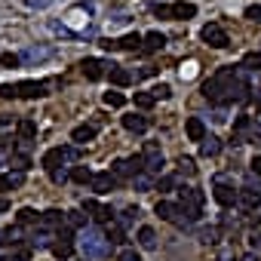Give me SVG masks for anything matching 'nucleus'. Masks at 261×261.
Returning <instances> with one entry per match:
<instances>
[{"instance_id": "obj_1", "label": "nucleus", "mask_w": 261, "mask_h": 261, "mask_svg": "<svg viewBox=\"0 0 261 261\" xmlns=\"http://www.w3.org/2000/svg\"><path fill=\"white\" fill-rule=\"evenodd\" d=\"M233 77H240V65H237V68H233V65L218 68V71L203 83V98H209V101H224V92H227V86L233 83Z\"/></svg>"}, {"instance_id": "obj_2", "label": "nucleus", "mask_w": 261, "mask_h": 261, "mask_svg": "<svg viewBox=\"0 0 261 261\" xmlns=\"http://www.w3.org/2000/svg\"><path fill=\"white\" fill-rule=\"evenodd\" d=\"M80 249H83V258H86V261H98V258L108 255L111 243H108V237H105L98 227L86 224V227H80Z\"/></svg>"}, {"instance_id": "obj_3", "label": "nucleus", "mask_w": 261, "mask_h": 261, "mask_svg": "<svg viewBox=\"0 0 261 261\" xmlns=\"http://www.w3.org/2000/svg\"><path fill=\"white\" fill-rule=\"evenodd\" d=\"M46 83L43 80H22V83H4L0 86V98H43Z\"/></svg>"}, {"instance_id": "obj_4", "label": "nucleus", "mask_w": 261, "mask_h": 261, "mask_svg": "<svg viewBox=\"0 0 261 261\" xmlns=\"http://www.w3.org/2000/svg\"><path fill=\"white\" fill-rule=\"evenodd\" d=\"M71 160H77V148L74 145H59V148H49L46 154H43V169H59L62 163H71Z\"/></svg>"}, {"instance_id": "obj_5", "label": "nucleus", "mask_w": 261, "mask_h": 261, "mask_svg": "<svg viewBox=\"0 0 261 261\" xmlns=\"http://www.w3.org/2000/svg\"><path fill=\"white\" fill-rule=\"evenodd\" d=\"M111 172H114L117 178H136V175H142V172H145V154H136V157L117 160V163L111 166Z\"/></svg>"}, {"instance_id": "obj_6", "label": "nucleus", "mask_w": 261, "mask_h": 261, "mask_svg": "<svg viewBox=\"0 0 261 261\" xmlns=\"http://www.w3.org/2000/svg\"><path fill=\"white\" fill-rule=\"evenodd\" d=\"M142 43H145V37H142L139 31H133V34H126V37H117V40H105L101 46H105L108 53H114V49H126V53H136V49H142Z\"/></svg>"}, {"instance_id": "obj_7", "label": "nucleus", "mask_w": 261, "mask_h": 261, "mask_svg": "<svg viewBox=\"0 0 261 261\" xmlns=\"http://www.w3.org/2000/svg\"><path fill=\"white\" fill-rule=\"evenodd\" d=\"M200 37L212 46V49H224V46H230V37H227V31L221 28V25H215V22H209L203 31H200Z\"/></svg>"}, {"instance_id": "obj_8", "label": "nucleus", "mask_w": 261, "mask_h": 261, "mask_svg": "<svg viewBox=\"0 0 261 261\" xmlns=\"http://www.w3.org/2000/svg\"><path fill=\"white\" fill-rule=\"evenodd\" d=\"M142 154H145V172L148 175H160L163 172V151H160V145L157 142H148Z\"/></svg>"}, {"instance_id": "obj_9", "label": "nucleus", "mask_w": 261, "mask_h": 261, "mask_svg": "<svg viewBox=\"0 0 261 261\" xmlns=\"http://www.w3.org/2000/svg\"><path fill=\"white\" fill-rule=\"evenodd\" d=\"M249 83L243 80V77H233V83L227 86V92H224V105H240V101H246L249 98Z\"/></svg>"}, {"instance_id": "obj_10", "label": "nucleus", "mask_w": 261, "mask_h": 261, "mask_svg": "<svg viewBox=\"0 0 261 261\" xmlns=\"http://www.w3.org/2000/svg\"><path fill=\"white\" fill-rule=\"evenodd\" d=\"M117 185H120V178H117L114 172H95V175H92V181H89V188H92L98 197H101V194H111Z\"/></svg>"}, {"instance_id": "obj_11", "label": "nucleus", "mask_w": 261, "mask_h": 261, "mask_svg": "<svg viewBox=\"0 0 261 261\" xmlns=\"http://www.w3.org/2000/svg\"><path fill=\"white\" fill-rule=\"evenodd\" d=\"M212 197H215V203H218V206H224V209H230V206H237V203H240V191H233L230 185H221V181H215Z\"/></svg>"}, {"instance_id": "obj_12", "label": "nucleus", "mask_w": 261, "mask_h": 261, "mask_svg": "<svg viewBox=\"0 0 261 261\" xmlns=\"http://www.w3.org/2000/svg\"><path fill=\"white\" fill-rule=\"evenodd\" d=\"M203 191H197V188H178V203H185L188 209H194V212H200L203 215Z\"/></svg>"}, {"instance_id": "obj_13", "label": "nucleus", "mask_w": 261, "mask_h": 261, "mask_svg": "<svg viewBox=\"0 0 261 261\" xmlns=\"http://www.w3.org/2000/svg\"><path fill=\"white\" fill-rule=\"evenodd\" d=\"M83 212H89L95 221H101V224H111L114 221V212H111V206H101L98 200H83V206H80Z\"/></svg>"}, {"instance_id": "obj_14", "label": "nucleus", "mask_w": 261, "mask_h": 261, "mask_svg": "<svg viewBox=\"0 0 261 261\" xmlns=\"http://www.w3.org/2000/svg\"><path fill=\"white\" fill-rule=\"evenodd\" d=\"M80 68H83L86 80H101V77L108 74L105 68H111V65H105L101 59H83V62H80Z\"/></svg>"}, {"instance_id": "obj_15", "label": "nucleus", "mask_w": 261, "mask_h": 261, "mask_svg": "<svg viewBox=\"0 0 261 261\" xmlns=\"http://www.w3.org/2000/svg\"><path fill=\"white\" fill-rule=\"evenodd\" d=\"M148 126H151V120L142 117V114H126L123 117V129H129V133H136V136L148 133Z\"/></svg>"}, {"instance_id": "obj_16", "label": "nucleus", "mask_w": 261, "mask_h": 261, "mask_svg": "<svg viewBox=\"0 0 261 261\" xmlns=\"http://www.w3.org/2000/svg\"><path fill=\"white\" fill-rule=\"evenodd\" d=\"M40 224H46L49 230H59V227L68 224V212H62V209H46V212L40 215Z\"/></svg>"}, {"instance_id": "obj_17", "label": "nucleus", "mask_w": 261, "mask_h": 261, "mask_svg": "<svg viewBox=\"0 0 261 261\" xmlns=\"http://www.w3.org/2000/svg\"><path fill=\"white\" fill-rule=\"evenodd\" d=\"M53 53H56L53 46H28V49H25V53H22L19 59H22V62H28V65H37V62H43V59H49Z\"/></svg>"}, {"instance_id": "obj_18", "label": "nucleus", "mask_w": 261, "mask_h": 261, "mask_svg": "<svg viewBox=\"0 0 261 261\" xmlns=\"http://www.w3.org/2000/svg\"><path fill=\"white\" fill-rule=\"evenodd\" d=\"M185 133H188V139H191V142H203V139H206V123H203L200 117H188Z\"/></svg>"}, {"instance_id": "obj_19", "label": "nucleus", "mask_w": 261, "mask_h": 261, "mask_svg": "<svg viewBox=\"0 0 261 261\" xmlns=\"http://www.w3.org/2000/svg\"><path fill=\"white\" fill-rule=\"evenodd\" d=\"M92 139H95V126H89V123L71 129V142H74V145H86V142H92Z\"/></svg>"}, {"instance_id": "obj_20", "label": "nucleus", "mask_w": 261, "mask_h": 261, "mask_svg": "<svg viewBox=\"0 0 261 261\" xmlns=\"http://www.w3.org/2000/svg\"><path fill=\"white\" fill-rule=\"evenodd\" d=\"M258 203H261V194H258L252 185L240 191V203H237V206H243V209H249V212H252V209H258Z\"/></svg>"}, {"instance_id": "obj_21", "label": "nucleus", "mask_w": 261, "mask_h": 261, "mask_svg": "<svg viewBox=\"0 0 261 261\" xmlns=\"http://www.w3.org/2000/svg\"><path fill=\"white\" fill-rule=\"evenodd\" d=\"M197 16V7L194 4H185V0H178V4H172V19L175 22H188Z\"/></svg>"}, {"instance_id": "obj_22", "label": "nucleus", "mask_w": 261, "mask_h": 261, "mask_svg": "<svg viewBox=\"0 0 261 261\" xmlns=\"http://www.w3.org/2000/svg\"><path fill=\"white\" fill-rule=\"evenodd\" d=\"M31 246L34 249H53V240H49V227L46 224H37V230L31 233Z\"/></svg>"}, {"instance_id": "obj_23", "label": "nucleus", "mask_w": 261, "mask_h": 261, "mask_svg": "<svg viewBox=\"0 0 261 261\" xmlns=\"http://www.w3.org/2000/svg\"><path fill=\"white\" fill-rule=\"evenodd\" d=\"M108 77H111L114 86H129V83H133V74H129L126 68H120V65H111L108 68Z\"/></svg>"}, {"instance_id": "obj_24", "label": "nucleus", "mask_w": 261, "mask_h": 261, "mask_svg": "<svg viewBox=\"0 0 261 261\" xmlns=\"http://www.w3.org/2000/svg\"><path fill=\"white\" fill-rule=\"evenodd\" d=\"M166 46V37L160 34V31H151V34H145V46H142V53H160Z\"/></svg>"}, {"instance_id": "obj_25", "label": "nucleus", "mask_w": 261, "mask_h": 261, "mask_svg": "<svg viewBox=\"0 0 261 261\" xmlns=\"http://www.w3.org/2000/svg\"><path fill=\"white\" fill-rule=\"evenodd\" d=\"M200 154H203V157H218V154H221V139H218V136H206V139L200 142Z\"/></svg>"}, {"instance_id": "obj_26", "label": "nucleus", "mask_w": 261, "mask_h": 261, "mask_svg": "<svg viewBox=\"0 0 261 261\" xmlns=\"http://www.w3.org/2000/svg\"><path fill=\"white\" fill-rule=\"evenodd\" d=\"M19 136H22V142H31L37 136V123L34 120H19Z\"/></svg>"}, {"instance_id": "obj_27", "label": "nucleus", "mask_w": 261, "mask_h": 261, "mask_svg": "<svg viewBox=\"0 0 261 261\" xmlns=\"http://www.w3.org/2000/svg\"><path fill=\"white\" fill-rule=\"evenodd\" d=\"M16 221H19V224H40V215H37L31 206H25V209L16 212Z\"/></svg>"}, {"instance_id": "obj_28", "label": "nucleus", "mask_w": 261, "mask_h": 261, "mask_svg": "<svg viewBox=\"0 0 261 261\" xmlns=\"http://www.w3.org/2000/svg\"><path fill=\"white\" fill-rule=\"evenodd\" d=\"M139 243H142L145 249H154V246H157V233H154V227H148V224L139 227Z\"/></svg>"}, {"instance_id": "obj_29", "label": "nucleus", "mask_w": 261, "mask_h": 261, "mask_svg": "<svg viewBox=\"0 0 261 261\" xmlns=\"http://www.w3.org/2000/svg\"><path fill=\"white\" fill-rule=\"evenodd\" d=\"M243 71H261V53H246L243 62H240Z\"/></svg>"}, {"instance_id": "obj_30", "label": "nucleus", "mask_w": 261, "mask_h": 261, "mask_svg": "<svg viewBox=\"0 0 261 261\" xmlns=\"http://www.w3.org/2000/svg\"><path fill=\"white\" fill-rule=\"evenodd\" d=\"M92 175H95V172H92V169H86V166H74V169H71V178H74L77 185H89V181H92Z\"/></svg>"}, {"instance_id": "obj_31", "label": "nucleus", "mask_w": 261, "mask_h": 261, "mask_svg": "<svg viewBox=\"0 0 261 261\" xmlns=\"http://www.w3.org/2000/svg\"><path fill=\"white\" fill-rule=\"evenodd\" d=\"M154 92H136V108H142V111H148V108H154Z\"/></svg>"}, {"instance_id": "obj_32", "label": "nucleus", "mask_w": 261, "mask_h": 261, "mask_svg": "<svg viewBox=\"0 0 261 261\" xmlns=\"http://www.w3.org/2000/svg\"><path fill=\"white\" fill-rule=\"evenodd\" d=\"M68 224L77 227V230L86 227V215H83V209H71V212H68Z\"/></svg>"}, {"instance_id": "obj_33", "label": "nucleus", "mask_w": 261, "mask_h": 261, "mask_svg": "<svg viewBox=\"0 0 261 261\" xmlns=\"http://www.w3.org/2000/svg\"><path fill=\"white\" fill-rule=\"evenodd\" d=\"M151 13L157 19H172V4H151Z\"/></svg>"}, {"instance_id": "obj_34", "label": "nucleus", "mask_w": 261, "mask_h": 261, "mask_svg": "<svg viewBox=\"0 0 261 261\" xmlns=\"http://www.w3.org/2000/svg\"><path fill=\"white\" fill-rule=\"evenodd\" d=\"M101 98H105V105H108V108H123V105H126V98H123L120 92H105Z\"/></svg>"}, {"instance_id": "obj_35", "label": "nucleus", "mask_w": 261, "mask_h": 261, "mask_svg": "<svg viewBox=\"0 0 261 261\" xmlns=\"http://www.w3.org/2000/svg\"><path fill=\"white\" fill-rule=\"evenodd\" d=\"M178 172H181V175H194V172H197L194 160H191V157H181V160H178Z\"/></svg>"}, {"instance_id": "obj_36", "label": "nucleus", "mask_w": 261, "mask_h": 261, "mask_svg": "<svg viewBox=\"0 0 261 261\" xmlns=\"http://www.w3.org/2000/svg\"><path fill=\"white\" fill-rule=\"evenodd\" d=\"M175 181H178V175H163V178L157 181V191H163V194H166V191H172V188H175Z\"/></svg>"}, {"instance_id": "obj_37", "label": "nucleus", "mask_w": 261, "mask_h": 261, "mask_svg": "<svg viewBox=\"0 0 261 261\" xmlns=\"http://www.w3.org/2000/svg\"><path fill=\"white\" fill-rule=\"evenodd\" d=\"M108 243H123V224H114V227H108Z\"/></svg>"}, {"instance_id": "obj_38", "label": "nucleus", "mask_w": 261, "mask_h": 261, "mask_svg": "<svg viewBox=\"0 0 261 261\" xmlns=\"http://www.w3.org/2000/svg\"><path fill=\"white\" fill-rule=\"evenodd\" d=\"M139 215H142V212H139V209H126V212H123V215H120V221H117V224H123V227H129V224H133V221H136V218H139Z\"/></svg>"}, {"instance_id": "obj_39", "label": "nucleus", "mask_w": 261, "mask_h": 261, "mask_svg": "<svg viewBox=\"0 0 261 261\" xmlns=\"http://www.w3.org/2000/svg\"><path fill=\"white\" fill-rule=\"evenodd\" d=\"M133 185H136V191H151V175H145V172H142V175H136V178H133Z\"/></svg>"}, {"instance_id": "obj_40", "label": "nucleus", "mask_w": 261, "mask_h": 261, "mask_svg": "<svg viewBox=\"0 0 261 261\" xmlns=\"http://www.w3.org/2000/svg\"><path fill=\"white\" fill-rule=\"evenodd\" d=\"M249 126H252V120H249V117H237V120H233V129H237L240 136H246V133H249Z\"/></svg>"}, {"instance_id": "obj_41", "label": "nucleus", "mask_w": 261, "mask_h": 261, "mask_svg": "<svg viewBox=\"0 0 261 261\" xmlns=\"http://www.w3.org/2000/svg\"><path fill=\"white\" fill-rule=\"evenodd\" d=\"M22 59L16 56V53H4V56H0V65H4V68H16Z\"/></svg>"}, {"instance_id": "obj_42", "label": "nucleus", "mask_w": 261, "mask_h": 261, "mask_svg": "<svg viewBox=\"0 0 261 261\" xmlns=\"http://www.w3.org/2000/svg\"><path fill=\"white\" fill-rule=\"evenodd\" d=\"M10 163H13V166H16V169H22V172H25V169H28V166H31V163H28V157H25V154H13V157H10Z\"/></svg>"}, {"instance_id": "obj_43", "label": "nucleus", "mask_w": 261, "mask_h": 261, "mask_svg": "<svg viewBox=\"0 0 261 261\" xmlns=\"http://www.w3.org/2000/svg\"><path fill=\"white\" fill-rule=\"evenodd\" d=\"M49 178H53L56 185H65V181L71 178V172H68V169H53V172H49Z\"/></svg>"}, {"instance_id": "obj_44", "label": "nucleus", "mask_w": 261, "mask_h": 261, "mask_svg": "<svg viewBox=\"0 0 261 261\" xmlns=\"http://www.w3.org/2000/svg\"><path fill=\"white\" fill-rule=\"evenodd\" d=\"M246 19H249V22H261V4L246 7Z\"/></svg>"}, {"instance_id": "obj_45", "label": "nucleus", "mask_w": 261, "mask_h": 261, "mask_svg": "<svg viewBox=\"0 0 261 261\" xmlns=\"http://www.w3.org/2000/svg\"><path fill=\"white\" fill-rule=\"evenodd\" d=\"M117 261H142V255H139L136 249H123V252L117 255Z\"/></svg>"}, {"instance_id": "obj_46", "label": "nucleus", "mask_w": 261, "mask_h": 261, "mask_svg": "<svg viewBox=\"0 0 261 261\" xmlns=\"http://www.w3.org/2000/svg\"><path fill=\"white\" fill-rule=\"evenodd\" d=\"M151 92H154V98H169V95H172V89H169L166 83H157Z\"/></svg>"}, {"instance_id": "obj_47", "label": "nucleus", "mask_w": 261, "mask_h": 261, "mask_svg": "<svg viewBox=\"0 0 261 261\" xmlns=\"http://www.w3.org/2000/svg\"><path fill=\"white\" fill-rule=\"evenodd\" d=\"M4 191H13V178L10 175H0V194Z\"/></svg>"}, {"instance_id": "obj_48", "label": "nucleus", "mask_w": 261, "mask_h": 261, "mask_svg": "<svg viewBox=\"0 0 261 261\" xmlns=\"http://www.w3.org/2000/svg\"><path fill=\"white\" fill-rule=\"evenodd\" d=\"M49 4H53V0H28L31 10H43V7H49Z\"/></svg>"}, {"instance_id": "obj_49", "label": "nucleus", "mask_w": 261, "mask_h": 261, "mask_svg": "<svg viewBox=\"0 0 261 261\" xmlns=\"http://www.w3.org/2000/svg\"><path fill=\"white\" fill-rule=\"evenodd\" d=\"M249 166H252V175H261V154H258V157H252V163H249Z\"/></svg>"}, {"instance_id": "obj_50", "label": "nucleus", "mask_w": 261, "mask_h": 261, "mask_svg": "<svg viewBox=\"0 0 261 261\" xmlns=\"http://www.w3.org/2000/svg\"><path fill=\"white\" fill-rule=\"evenodd\" d=\"M154 74H157V68H142L139 71V77H154Z\"/></svg>"}, {"instance_id": "obj_51", "label": "nucleus", "mask_w": 261, "mask_h": 261, "mask_svg": "<svg viewBox=\"0 0 261 261\" xmlns=\"http://www.w3.org/2000/svg\"><path fill=\"white\" fill-rule=\"evenodd\" d=\"M0 212H10V200L7 197H0Z\"/></svg>"}, {"instance_id": "obj_52", "label": "nucleus", "mask_w": 261, "mask_h": 261, "mask_svg": "<svg viewBox=\"0 0 261 261\" xmlns=\"http://www.w3.org/2000/svg\"><path fill=\"white\" fill-rule=\"evenodd\" d=\"M10 123H13V117H10V114H4V117H0V126H10Z\"/></svg>"}, {"instance_id": "obj_53", "label": "nucleus", "mask_w": 261, "mask_h": 261, "mask_svg": "<svg viewBox=\"0 0 261 261\" xmlns=\"http://www.w3.org/2000/svg\"><path fill=\"white\" fill-rule=\"evenodd\" d=\"M255 105H258V108H261V89H258V95H255Z\"/></svg>"}]
</instances>
